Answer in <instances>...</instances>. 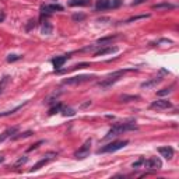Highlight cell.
Returning <instances> with one entry per match:
<instances>
[{"mask_svg":"<svg viewBox=\"0 0 179 179\" xmlns=\"http://www.w3.org/2000/svg\"><path fill=\"white\" fill-rule=\"evenodd\" d=\"M136 129H137V126H136L133 122H127V123H116L115 126L108 132V134L105 136V138H109V137H112V136H119V134H122L123 132H127V130H136Z\"/></svg>","mask_w":179,"mask_h":179,"instance_id":"1","label":"cell"},{"mask_svg":"<svg viewBox=\"0 0 179 179\" xmlns=\"http://www.w3.org/2000/svg\"><path fill=\"white\" fill-rule=\"evenodd\" d=\"M130 70H132V69L118 70V71H115V73L109 74V76H108V77H106L104 81H99V83H98V85H99L101 88H108V87H110L112 84H115L116 81H119L120 77H122L124 73H127V71H130Z\"/></svg>","mask_w":179,"mask_h":179,"instance_id":"2","label":"cell"},{"mask_svg":"<svg viewBox=\"0 0 179 179\" xmlns=\"http://www.w3.org/2000/svg\"><path fill=\"white\" fill-rule=\"evenodd\" d=\"M92 78H95V76H92V74H81V76H73V77L64 78L62 83H63L64 85H78V84L91 81Z\"/></svg>","mask_w":179,"mask_h":179,"instance_id":"3","label":"cell"},{"mask_svg":"<svg viewBox=\"0 0 179 179\" xmlns=\"http://www.w3.org/2000/svg\"><path fill=\"white\" fill-rule=\"evenodd\" d=\"M129 141L127 140H116V141H112L109 143V144H106V146H104L102 148H99L98 150V154H101V152H115L118 151V150H120V148H123L124 146H127Z\"/></svg>","mask_w":179,"mask_h":179,"instance_id":"4","label":"cell"},{"mask_svg":"<svg viewBox=\"0 0 179 179\" xmlns=\"http://www.w3.org/2000/svg\"><path fill=\"white\" fill-rule=\"evenodd\" d=\"M90 150H91V138H88L87 141L84 143L83 146H81L77 151L74 152V157H76L77 160H84V158H87V157H88Z\"/></svg>","mask_w":179,"mask_h":179,"instance_id":"5","label":"cell"},{"mask_svg":"<svg viewBox=\"0 0 179 179\" xmlns=\"http://www.w3.org/2000/svg\"><path fill=\"white\" fill-rule=\"evenodd\" d=\"M144 168H147V169H151V171H157V169H161V166H162V162L158 157H152L150 160H144V164H143Z\"/></svg>","mask_w":179,"mask_h":179,"instance_id":"6","label":"cell"},{"mask_svg":"<svg viewBox=\"0 0 179 179\" xmlns=\"http://www.w3.org/2000/svg\"><path fill=\"white\" fill-rule=\"evenodd\" d=\"M150 108H151V109H157V110H162V109L172 108V104H171L168 99H157V101L151 102Z\"/></svg>","mask_w":179,"mask_h":179,"instance_id":"7","label":"cell"},{"mask_svg":"<svg viewBox=\"0 0 179 179\" xmlns=\"http://www.w3.org/2000/svg\"><path fill=\"white\" fill-rule=\"evenodd\" d=\"M158 152H160L164 158H166V160H171V158L174 157V154H175L174 148L169 147V146H165V147H158Z\"/></svg>","mask_w":179,"mask_h":179,"instance_id":"8","label":"cell"},{"mask_svg":"<svg viewBox=\"0 0 179 179\" xmlns=\"http://www.w3.org/2000/svg\"><path fill=\"white\" fill-rule=\"evenodd\" d=\"M18 132V126H13V127H9V129H6L3 133L0 134V143L1 141H4L6 138H9V137H11L13 134H15Z\"/></svg>","mask_w":179,"mask_h":179,"instance_id":"9","label":"cell"},{"mask_svg":"<svg viewBox=\"0 0 179 179\" xmlns=\"http://www.w3.org/2000/svg\"><path fill=\"white\" fill-rule=\"evenodd\" d=\"M85 67H90V63H78V64H74V66H71V67H69V69H59V70H55L57 74H63L66 73V71H71V70H78V69H85Z\"/></svg>","mask_w":179,"mask_h":179,"instance_id":"10","label":"cell"},{"mask_svg":"<svg viewBox=\"0 0 179 179\" xmlns=\"http://www.w3.org/2000/svg\"><path fill=\"white\" fill-rule=\"evenodd\" d=\"M70 56H56L55 59H52V63H53V66H55V69L56 70H59L62 66H63L64 63H66V60L69 59Z\"/></svg>","mask_w":179,"mask_h":179,"instance_id":"11","label":"cell"},{"mask_svg":"<svg viewBox=\"0 0 179 179\" xmlns=\"http://www.w3.org/2000/svg\"><path fill=\"white\" fill-rule=\"evenodd\" d=\"M112 7V1L110 0H96L95 9L96 10H108Z\"/></svg>","mask_w":179,"mask_h":179,"instance_id":"12","label":"cell"},{"mask_svg":"<svg viewBox=\"0 0 179 179\" xmlns=\"http://www.w3.org/2000/svg\"><path fill=\"white\" fill-rule=\"evenodd\" d=\"M41 10L46 11V13H52V11H63V6L60 4H43L41 7Z\"/></svg>","mask_w":179,"mask_h":179,"instance_id":"13","label":"cell"},{"mask_svg":"<svg viewBox=\"0 0 179 179\" xmlns=\"http://www.w3.org/2000/svg\"><path fill=\"white\" fill-rule=\"evenodd\" d=\"M118 52V48L115 46H106V48H102L99 51L95 52V56H102V55H109V53H115Z\"/></svg>","mask_w":179,"mask_h":179,"instance_id":"14","label":"cell"},{"mask_svg":"<svg viewBox=\"0 0 179 179\" xmlns=\"http://www.w3.org/2000/svg\"><path fill=\"white\" fill-rule=\"evenodd\" d=\"M161 81H162V77H155V78L148 80V81H144V83H141V85H140V87H141V88H150V87H154V85H157V84H160Z\"/></svg>","mask_w":179,"mask_h":179,"instance_id":"15","label":"cell"},{"mask_svg":"<svg viewBox=\"0 0 179 179\" xmlns=\"http://www.w3.org/2000/svg\"><path fill=\"white\" fill-rule=\"evenodd\" d=\"M28 104V101H25V102H23L21 105H18V106H15V108H13V109H10V110H6V112H0V118H3V116H10V115H14L17 110H20V109H23V106L24 105H27Z\"/></svg>","mask_w":179,"mask_h":179,"instance_id":"16","label":"cell"},{"mask_svg":"<svg viewBox=\"0 0 179 179\" xmlns=\"http://www.w3.org/2000/svg\"><path fill=\"white\" fill-rule=\"evenodd\" d=\"M10 80H11V77L10 76H3V77L0 78V95L4 92V90L7 88V85H9V83H10Z\"/></svg>","mask_w":179,"mask_h":179,"instance_id":"17","label":"cell"},{"mask_svg":"<svg viewBox=\"0 0 179 179\" xmlns=\"http://www.w3.org/2000/svg\"><path fill=\"white\" fill-rule=\"evenodd\" d=\"M32 134H34V132H31V130H27V132H24V133H18V132H17V133L13 134L10 138H11L13 141H15V140H20V138H27V137H29V136H32Z\"/></svg>","mask_w":179,"mask_h":179,"instance_id":"18","label":"cell"},{"mask_svg":"<svg viewBox=\"0 0 179 179\" xmlns=\"http://www.w3.org/2000/svg\"><path fill=\"white\" fill-rule=\"evenodd\" d=\"M52 31H53V27H52V24L49 21H45V23L42 24V28H41V32L43 35H51Z\"/></svg>","mask_w":179,"mask_h":179,"instance_id":"19","label":"cell"},{"mask_svg":"<svg viewBox=\"0 0 179 179\" xmlns=\"http://www.w3.org/2000/svg\"><path fill=\"white\" fill-rule=\"evenodd\" d=\"M49 161H51V158H43V160L38 161L37 164H35V165H34V166H32V168H31V172H35V171L41 169L42 166H45L46 164H48V162H49Z\"/></svg>","mask_w":179,"mask_h":179,"instance_id":"20","label":"cell"},{"mask_svg":"<svg viewBox=\"0 0 179 179\" xmlns=\"http://www.w3.org/2000/svg\"><path fill=\"white\" fill-rule=\"evenodd\" d=\"M152 9L154 10H172L175 9V6L171 4V3H160V4H154Z\"/></svg>","mask_w":179,"mask_h":179,"instance_id":"21","label":"cell"},{"mask_svg":"<svg viewBox=\"0 0 179 179\" xmlns=\"http://www.w3.org/2000/svg\"><path fill=\"white\" fill-rule=\"evenodd\" d=\"M69 4L73 6V7H76V6H78V7H84V6L90 4V0H70Z\"/></svg>","mask_w":179,"mask_h":179,"instance_id":"22","label":"cell"},{"mask_svg":"<svg viewBox=\"0 0 179 179\" xmlns=\"http://www.w3.org/2000/svg\"><path fill=\"white\" fill-rule=\"evenodd\" d=\"M134 99H140L138 95H122L120 96V102H130Z\"/></svg>","mask_w":179,"mask_h":179,"instance_id":"23","label":"cell"},{"mask_svg":"<svg viewBox=\"0 0 179 179\" xmlns=\"http://www.w3.org/2000/svg\"><path fill=\"white\" fill-rule=\"evenodd\" d=\"M62 113H63L64 116H74L76 115V110L71 109V108H63V106H62Z\"/></svg>","mask_w":179,"mask_h":179,"instance_id":"24","label":"cell"},{"mask_svg":"<svg viewBox=\"0 0 179 179\" xmlns=\"http://www.w3.org/2000/svg\"><path fill=\"white\" fill-rule=\"evenodd\" d=\"M172 88H174V85H171L169 88H164V90H160V91L157 92V95H158V96L168 95V94H171V92H172Z\"/></svg>","mask_w":179,"mask_h":179,"instance_id":"25","label":"cell"},{"mask_svg":"<svg viewBox=\"0 0 179 179\" xmlns=\"http://www.w3.org/2000/svg\"><path fill=\"white\" fill-rule=\"evenodd\" d=\"M112 39H115V37H106V38H101V39H98L96 41V43L98 45H101V46H104L105 43H108V42H110Z\"/></svg>","mask_w":179,"mask_h":179,"instance_id":"26","label":"cell"},{"mask_svg":"<svg viewBox=\"0 0 179 179\" xmlns=\"http://www.w3.org/2000/svg\"><path fill=\"white\" fill-rule=\"evenodd\" d=\"M27 161H28V157H25V155L20 157V158H18V161H17V162L14 164V168H18V166H21V165H23V164H25Z\"/></svg>","mask_w":179,"mask_h":179,"instance_id":"27","label":"cell"},{"mask_svg":"<svg viewBox=\"0 0 179 179\" xmlns=\"http://www.w3.org/2000/svg\"><path fill=\"white\" fill-rule=\"evenodd\" d=\"M60 110H62V104H57L56 106H53V108L49 109V115H55V113L60 112Z\"/></svg>","mask_w":179,"mask_h":179,"instance_id":"28","label":"cell"},{"mask_svg":"<svg viewBox=\"0 0 179 179\" xmlns=\"http://www.w3.org/2000/svg\"><path fill=\"white\" fill-rule=\"evenodd\" d=\"M21 57H23L21 55H9L7 56V62H9V63H13L15 60H20Z\"/></svg>","mask_w":179,"mask_h":179,"instance_id":"29","label":"cell"},{"mask_svg":"<svg viewBox=\"0 0 179 179\" xmlns=\"http://www.w3.org/2000/svg\"><path fill=\"white\" fill-rule=\"evenodd\" d=\"M147 17H150L148 14H146V15H137V17H132V18H129L126 23H133V21H136V20H140V18H147Z\"/></svg>","mask_w":179,"mask_h":179,"instance_id":"30","label":"cell"},{"mask_svg":"<svg viewBox=\"0 0 179 179\" xmlns=\"http://www.w3.org/2000/svg\"><path fill=\"white\" fill-rule=\"evenodd\" d=\"M84 18H85V14H74L73 15L74 21H83Z\"/></svg>","mask_w":179,"mask_h":179,"instance_id":"31","label":"cell"},{"mask_svg":"<svg viewBox=\"0 0 179 179\" xmlns=\"http://www.w3.org/2000/svg\"><path fill=\"white\" fill-rule=\"evenodd\" d=\"M35 27V20H31V21H28V24H27V27H25V29L27 31H31L32 28Z\"/></svg>","mask_w":179,"mask_h":179,"instance_id":"32","label":"cell"},{"mask_svg":"<svg viewBox=\"0 0 179 179\" xmlns=\"http://www.w3.org/2000/svg\"><path fill=\"white\" fill-rule=\"evenodd\" d=\"M41 144H43V140H39L38 143H35V144H32V147L28 148V151H32V150H35V148H38Z\"/></svg>","mask_w":179,"mask_h":179,"instance_id":"33","label":"cell"},{"mask_svg":"<svg viewBox=\"0 0 179 179\" xmlns=\"http://www.w3.org/2000/svg\"><path fill=\"white\" fill-rule=\"evenodd\" d=\"M143 164H144V158H140L138 161H136V162H133V168H138V166H141Z\"/></svg>","mask_w":179,"mask_h":179,"instance_id":"34","label":"cell"},{"mask_svg":"<svg viewBox=\"0 0 179 179\" xmlns=\"http://www.w3.org/2000/svg\"><path fill=\"white\" fill-rule=\"evenodd\" d=\"M122 4V0H113L112 1V7L115 9V7H119V6Z\"/></svg>","mask_w":179,"mask_h":179,"instance_id":"35","label":"cell"},{"mask_svg":"<svg viewBox=\"0 0 179 179\" xmlns=\"http://www.w3.org/2000/svg\"><path fill=\"white\" fill-rule=\"evenodd\" d=\"M146 0H134L133 3H132V6H138V4H141V3H144Z\"/></svg>","mask_w":179,"mask_h":179,"instance_id":"36","label":"cell"},{"mask_svg":"<svg viewBox=\"0 0 179 179\" xmlns=\"http://www.w3.org/2000/svg\"><path fill=\"white\" fill-rule=\"evenodd\" d=\"M3 20H4V14H1V15H0V23H1Z\"/></svg>","mask_w":179,"mask_h":179,"instance_id":"37","label":"cell"}]
</instances>
